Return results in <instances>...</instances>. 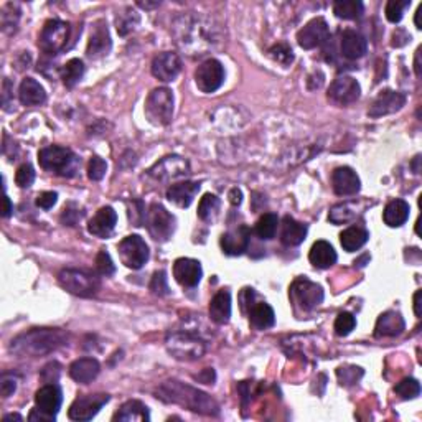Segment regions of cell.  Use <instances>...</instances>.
Returning a JSON list of instances; mask_svg holds the SVG:
<instances>
[{
	"mask_svg": "<svg viewBox=\"0 0 422 422\" xmlns=\"http://www.w3.org/2000/svg\"><path fill=\"white\" fill-rule=\"evenodd\" d=\"M279 226V218L274 213H264L262 217L257 219L254 231L261 239H273L275 236Z\"/></svg>",
	"mask_w": 422,
	"mask_h": 422,
	"instance_id": "obj_39",
	"label": "cell"
},
{
	"mask_svg": "<svg viewBox=\"0 0 422 422\" xmlns=\"http://www.w3.org/2000/svg\"><path fill=\"white\" fill-rule=\"evenodd\" d=\"M56 200H58V195H56L55 191H43V193L36 196V206L43 210H50L55 206Z\"/></svg>",
	"mask_w": 422,
	"mask_h": 422,
	"instance_id": "obj_52",
	"label": "cell"
},
{
	"mask_svg": "<svg viewBox=\"0 0 422 422\" xmlns=\"http://www.w3.org/2000/svg\"><path fill=\"white\" fill-rule=\"evenodd\" d=\"M84 74V63L79 58H73L62 68V79L64 86L73 88L81 81Z\"/></svg>",
	"mask_w": 422,
	"mask_h": 422,
	"instance_id": "obj_38",
	"label": "cell"
},
{
	"mask_svg": "<svg viewBox=\"0 0 422 422\" xmlns=\"http://www.w3.org/2000/svg\"><path fill=\"white\" fill-rule=\"evenodd\" d=\"M395 393L401 400H414L421 395V384L414 378H404L396 384Z\"/></svg>",
	"mask_w": 422,
	"mask_h": 422,
	"instance_id": "obj_43",
	"label": "cell"
},
{
	"mask_svg": "<svg viewBox=\"0 0 422 422\" xmlns=\"http://www.w3.org/2000/svg\"><path fill=\"white\" fill-rule=\"evenodd\" d=\"M149 173L162 182L177 180V178H185L186 175H190V165L185 158L178 156H168L163 157L161 162H157L156 165L150 168Z\"/></svg>",
	"mask_w": 422,
	"mask_h": 422,
	"instance_id": "obj_15",
	"label": "cell"
},
{
	"mask_svg": "<svg viewBox=\"0 0 422 422\" xmlns=\"http://www.w3.org/2000/svg\"><path fill=\"white\" fill-rule=\"evenodd\" d=\"M406 323L404 318L401 317L400 312L389 311L384 312L383 315H379L376 327H374V335L379 336H397L404 332Z\"/></svg>",
	"mask_w": 422,
	"mask_h": 422,
	"instance_id": "obj_25",
	"label": "cell"
},
{
	"mask_svg": "<svg viewBox=\"0 0 422 422\" xmlns=\"http://www.w3.org/2000/svg\"><path fill=\"white\" fill-rule=\"evenodd\" d=\"M332 186L339 196L356 195L361 189L360 177L350 167H339L332 173Z\"/></svg>",
	"mask_w": 422,
	"mask_h": 422,
	"instance_id": "obj_21",
	"label": "cell"
},
{
	"mask_svg": "<svg viewBox=\"0 0 422 422\" xmlns=\"http://www.w3.org/2000/svg\"><path fill=\"white\" fill-rule=\"evenodd\" d=\"M307 236V226L304 223L295 222L294 218L285 217L283 219V229H280V241L285 246L302 245Z\"/></svg>",
	"mask_w": 422,
	"mask_h": 422,
	"instance_id": "obj_32",
	"label": "cell"
},
{
	"mask_svg": "<svg viewBox=\"0 0 422 422\" xmlns=\"http://www.w3.org/2000/svg\"><path fill=\"white\" fill-rule=\"evenodd\" d=\"M411 7V0H389L386 4V18L391 23H397L402 20V17H404L406 8Z\"/></svg>",
	"mask_w": 422,
	"mask_h": 422,
	"instance_id": "obj_44",
	"label": "cell"
},
{
	"mask_svg": "<svg viewBox=\"0 0 422 422\" xmlns=\"http://www.w3.org/2000/svg\"><path fill=\"white\" fill-rule=\"evenodd\" d=\"M7 421H23V419H22V416H18V414H7V416H4V422H7Z\"/></svg>",
	"mask_w": 422,
	"mask_h": 422,
	"instance_id": "obj_62",
	"label": "cell"
},
{
	"mask_svg": "<svg viewBox=\"0 0 422 422\" xmlns=\"http://www.w3.org/2000/svg\"><path fill=\"white\" fill-rule=\"evenodd\" d=\"M69 40V23L51 18L43 25L39 36V46L45 53L55 55L67 46Z\"/></svg>",
	"mask_w": 422,
	"mask_h": 422,
	"instance_id": "obj_9",
	"label": "cell"
},
{
	"mask_svg": "<svg viewBox=\"0 0 422 422\" xmlns=\"http://www.w3.org/2000/svg\"><path fill=\"white\" fill-rule=\"evenodd\" d=\"M419 162H421V156H417V157L414 158V162H412V168H414V173H421Z\"/></svg>",
	"mask_w": 422,
	"mask_h": 422,
	"instance_id": "obj_63",
	"label": "cell"
},
{
	"mask_svg": "<svg viewBox=\"0 0 422 422\" xmlns=\"http://www.w3.org/2000/svg\"><path fill=\"white\" fill-rule=\"evenodd\" d=\"M106 170H107V163L102 161L101 157H93L91 161H89V165H88L89 180L93 182L102 180L106 175Z\"/></svg>",
	"mask_w": 422,
	"mask_h": 422,
	"instance_id": "obj_49",
	"label": "cell"
},
{
	"mask_svg": "<svg viewBox=\"0 0 422 422\" xmlns=\"http://www.w3.org/2000/svg\"><path fill=\"white\" fill-rule=\"evenodd\" d=\"M96 269H97V273H100L101 275H112L116 273V266H114V262H112V259H111V256H109V252H106V251H100L97 252V256H96Z\"/></svg>",
	"mask_w": 422,
	"mask_h": 422,
	"instance_id": "obj_50",
	"label": "cell"
},
{
	"mask_svg": "<svg viewBox=\"0 0 422 422\" xmlns=\"http://www.w3.org/2000/svg\"><path fill=\"white\" fill-rule=\"evenodd\" d=\"M419 58H421V48H417L416 60H414V72H416L417 78H421V62H419Z\"/></svg>",
	"mask_w": 422,
	"mask_h": 422,
	"instance_id": "obj_60",
	"label": "cell"
},
{
	"mask_svg": "<svg viewBox=\"0 0 422 422\" xmlns=\"http://www.w3.org/2000/svg\"><path fill=\"white\" fill-rule=\"evenodd\" d=\"M219 213V198L213 193H206L198 203V217L203 222H213Z\"/></svg>",
	"mask_w": 422,
	"mask_h": 422,
	"instance_id": "obj_41",
	"label": "cell"
},
{
	"mask_svg": "<svg viewBox=\"0 0 422 422\" xmlns=\"http://www.w3.org/2000/svg\"><path fill=\"white\" fill-rule=\"evenodd\" d=\"M340 50L343 53L345 58L348 60H358L361 56H365L368 50V41L363 35L358 34L355 30H346L341 35Z\"/></svg>",
	"mask_w": 422,
	"mask_h": 422,
	"instance_id": "obj_26",
	"label": "cell"
},
{
	"mask_svg": "<svg viewBox=\"0 0 422 422\" xmlns=\"http://www.w3.org/2000/svg\"><path fill=\"white\" fill-rule=\"evenodd\" d=\"M109 395H86L79 396L69 406L68 417L72 421H91L97 412L101 411L102 406L109 402Z\"/></svg>",
	"mask_w": 422,
	"mask_h": 422,
	"instance_id": "obj_13",
	"label": "cell"
},
{
	"mask_svg": "<svg viewBox=\"0 0 422 422\" xmlns=\"http://www.w3.org/2000/svg\"><path fill=\"white\" fill-rule=\"evenodd\" d=\"M201 275H203V269H201V264L196 259L180 257L173 264V278L184 287H196L201 280Z\"/></svg>",
	"mask_w": 422,
	"mask_h": 422,
	"instance_id": "obj_20",
	"label": "cell"
},
{
	"mask_svg": "<svg viewBox=\"0 0 422 422\" xmlns=\"http://www.w3.org/2000/svg\"><path fill=\"white\" fill-rule=\"evenodd\" d=\"M404 104H406V96L402 95V93L386 89V91L379 93L376 100L372 102V106H369L368 109V116L381 117V116L393 114V112L401 111Z\"/></svg>",
	"mask_w": 422,
	"mask_h": 422,
	"instance_id": "obj_19",
	"label": "cell"
},
{
	"mask_svg": "<svg viewBox=\"0 0 422 422\" xmlns=\"http://www.w3.org/2000/svg\"><path fill=\"white\" fill-rule=\"evenodd\" d=\"M414 23H416V28H422V4L419 7H417L416 11V17H414Z\"/></svg>",
	"mask_w": 422,
	"mask_h": 422,
	"instance_id": "obj_61",
	"label": "cell"
},
{
	"mask_svg": "<svg viewBox=\"0 0 422 422\" xmlns=\"http://www.w3.org/2000/svg\"><path fill=\"white\" fill-rule=\"evenodd\" d=\"M355 327H356V318L348 312L340 313V315L335 318L334 328H335V334L339 336L350 335L351 332L355 330Z\"/></svg>",
	"mask_w": 422,
	"mask_h": 422,
	"instance_id": "obj_47",
	"label": "cell"
},
{
	"mask_svg": "<svg viewBox=\"0 0 422 422\" xmlns=\"http://www.w3.org/2000/svg\"><path fill=\"white\" fill-rule=\"evenodd\" d=\"M409 205L404 200H393L383 211V219L389 228H400L409 218Z\"/></svg>",
	"mask_w": 422,
	"mask_h": 422,
	"instance_id": "obj_34",
	"label": "cell"
},
{
	"mask_svg": "<svg viewBox=\"0 0 422 422\" xmlns=\"http://www.w3.org/2000/svg\"><path fill=\"white\" fill-rule=\"evenodd\" d=\"M363 4L358 2V0H339L334 6L335 15L343 18V20H356V18L363 15Z\"/></svg>",
	"mask_w": 422,
	"mask_h": 422,
	"instance_id": "obj_37",
	"label": "cell"
},
{
	"mask_svg": "<svg viewBox=\"0 0 422 422\" xmlns=\"http://www.w3.org/2000/svg\"><path fill=\"white\" fill-rule=\"evenodd\" d=\"M195 83L200 91L206 95L218 91L224 83V68L222 62L211 58L201 63L195 72Z\"/></svg>",
	"mask_w": 422,
	"mask_h": 422,
	"instance_id": "obj_11",
	"label": "cell"
},
{
	"mask_svg": "<svg viewBox=\"0 0 422 422\" xmlns=\"http://www.w3.org/2000/svg\"><path fill=\"white\" fill-rule=\"evenodd\" d=\"M250 322L257 330H267V328L274 327L275 313L273 307L266 302L252 304L250 307Z\"/></svg>",
	"mask_w": 422,
	"mask_h": 422,
	"instance_id": "obj_35",
	"label": "cell"
},
{
	"mask_svg": "<svg viewBox=\"0 0 422 422\" xmlns=\"http://www.w3.org/2000/svg\"><path fill=\"white\" fill-rule=\"evenodd\" d=\"M172 35L178 48L191 56L206 55L222 43V28L218 23L196 12L178 15L172 23Z\"/></svg>",
	"mask_w": 422,
	"mask_h": 422,
	"instance_id": "obj_1",
	"label": "cell"
},
{
	"mask_svg": "<svg viewBox=\"0 0 422 422\" xmlns=\"http://www.w3.org/2000/svg\"><path fill=\"white\" fill-rule=\"evenodd\" d=\"M17 389V381L13 376H8V374H4L2 379H0V393H2L4 397L12 396Z\"/></svg>",
	"mask_w": 422,
	"mask_h": 422,
	"instance_id": "obj_53",
	"label": "cell"
},
{
	"mask_svg": "<svg viewBox=\"0 0 422 422\" xmlns=\"http://www.w3.org/2000/svg\"><path fill=\"white\" fill-rule=\"evenodd\" d=\"M308 261L317 269H328L336 262V252L330 243L317 241L308 252Z\"/></svg>",
	"mask_w": 422,
	"mask_h": 422,
	"instance_id": "obj_31",
	"label": "cell"
},
{
	"mask_svg": "<svg viewBox=\"0 0 422 422\" xmlns=\"http://www.w3.org/2000/svg\"><path fill=\"white\" fill-rule=\"evenodd\" d=\"M18 97L23 106H40L46 101V93L41 84L34 78H25L18 89Z\"/></svg>",
	"mask_w": 422,
	"mask_h": 422,
	"instance_id": "obj_29",
	"label": "cell"
},
{
	"mask_svg": "<svg viewBox=\"0 0 422 422\" xmlns=\"http://www.w3.org/2000/svg\"><path fill=\"white\" fill-rule=\"evenodd\" d=\"M145 224H147L150 236L158 243L168 241L175 231V218L158 203L150 205L149 211L145 213Z\"/></svg>",
	"mask_w": 422,
	"mask_h": 422,
	"instance_id": "obj_8",
	"label": "cell"
},
{
	"mask_svg": "<svg viewBox=\"0 0 422 422\" xmlns=\"http://www.w3.org/2000/svg\"><path fill=\"white\" fill-rule=\"evenodd\" d=\"M157 397L163 402H172V404L182 406L185 409L203 416L219 414V406L213 397L193 386L177 381V379H168V381L162 383L157 389Z\"/></svg>",
	"mask_w": 422,
	"mask_h": 422,
	"instance_id": "obj_2",
	"label": "cell"
},
{
	"mask_svg": "<svg viewBox=\"0 0 422 422\" xmlns=\"http://www.w3.org/2000/svg\"><path fill=\"white\" fill-rule=\"evenodd\" d=\"M251 239L250 228L241 224V226L224 233L222 236V247L223 252L228 256H241L247 250Z\"/></svg>",
	"mask_w": 422,
	"mask_h": 422,
	"instance_id": "obj_22",
	"label": "cell"
},
{
	"mask_svg": "<svg viewBox=\"0 0 422 422\" xmlns=\"http://www.w3.org/2000/svg\"><path fill=\"white\" fill-rule=\"evenodd\" d=\"M195 379H198L200 383H205V384H213L215 379H217V374H215V372L211 368H206L203 373L196 374Z\"/></svg>",
	"mask_w": 422,
	"mask_h": 422,
	"instance_id": "obj_56",
	"label": "cell"
},
{
	"mask_svg": "<svg viewBox=\"0 0 422 422\" xmlns=\"http://www.w3.org/2000/svg\"><path fill=\"white\" fill-rule=\"evenodd\" d=\"M145 116L154 125H168L173 117V95L168 88H156L145 101Z\"/></svg>",
	"mask_w": 422,
	"mask_h": 422,
	"instance_id": "obj_6",
	"label": "cell"
},
{
	"mask_svg": "<svg viewBox=\"0 0 422 422\" xmlns=\"http://www.w3.org/2000/svg\"><path fill=\"white\" fill-rule=\"evenodd\" d=\"M229 201H231V205H234V206L241 205V201H243V193H241V190L233 189L231 191H229Z\"/></svg>",
	"mask_w": 422,
	"mask_h": 422,
	"instance_id": "obj_57",
	"label": "cell"
},
{
	"mask_svg": "<svg viewBox=\"0 0 422 422\" xmlns=\"http://www.w3.org/2000/svg\"><path fill=\"white\" fill-rule=\"evenodd\" d=\"M117 223V213L111 206H102L88 224V231L97 238H107L114 231Z\"/></svg>",
	"mask_w": 422,
	"mask_h": 422,
	"instance_id": "obj_24",
	"label": "cell"
},
{
	"mask_svg": "<svg viewBox=\"0 0 422 422\" xmlns=\"http://www.w3.org/2000/svg\"><path fill=\"white\" fill-rule=\"evenodd\" d=\"M81 217H83V211L64 208L62 215V222L64 224H68V226H74V224L78 223V219H81Z\"/></svg>",
	"mask_w": 422,
	"mask_h": 422,
	"instance_id": "obj_54",
	"label": "cell"
},
{
	"mask_svg": "<svg viewBox=\"0 0 422 422\" xmlns=\"http://www.w3.org/2000/svg\"><path fill=\"white\" fill-rule=\"evenodd\" d=\"M363 369L360 367H340L336 369V378L341 386H351V384L358 383L363 376Z\"/></svg>",
	"mask_w": 422,
	"mask_h": 422,
	"instance_id": "obj_45",
	"label": "cell"
},
{
	"mask_svg": "<svg viewBox=\"0 0 422 422\" xmlns=\"http://www.w3.org/2000/svg\"><path fill=\"white\" fill-rule=\"evenodd\" d=\"M152 74L158 81L170 83L175 79L182 72V60L177 53L172 51H163V53L157 55L152 62Z\"/></svg>",
	"mask_w": 422,
	"mask_h": 422,
	"instance_id": "obj_18",
	"label": "cell"
},
{
	"mask_svg": "<svg viewBox=\"0 0 422 422\" xmlns=\"http://www.w3.org/2000/svg\"><path fill=\"white\" fill-rule=\"evenodd\" d=\"M421 295H422L421 290H417V292L414 294V313H416V317H421Z\"/></svg>",
	"mask_w": 422,
	"mask_h": 422,
	"instance_id": "obj_59",
	"label": "cell"
},
{
	"mask_svg": "<svg viewBox=\"0 0 422 422\" xmlns=\"http://www.w3.org/2000/svg\"><path fill=\"white\" fill-rule=\"evenodd\" d=\"M12 213H13V205H12L11 198H8V196L6 195V196H4V213H2V217L8 218Z\"/></svg>",
	"mask_w": 422,
	"mask_h": 422,
	"instance_id": "obj_58",
	"label": "cell"
},
{
	"mask_svg": "<svg viewBox=\"0 0 422 422\" xmlns=\"http://www.w3.org/2000/svg\"><path fill=\"white\" fill-rule=\"evenodd\" d=\"M361 95L360 83L351 76H339L328 88V100L336 106H348L358 101Z\"/></svg>",
	"mask_w": 422,
	"mask_h": 422,
	"instance_id": "obj_14",
	"label": "cell"
},
{
	"mask_svg": "<svg viewBox=\"0 0 422 422\" xmlns=\"http://www.w3.org/2000/svg\"><path fill=\"white\" fill-rule=\"evenodd\" d=\"M58 283L69 294L78 297H93L101 287L100 279L96 275L79 269H63L58 274Z\"/></svg>",
	"mask_w": 422,
	"mask_h": 422,
	"instance_id": "obj_7",
	"label": "cell"
},
{
	"mask_svg": "<svg viewBox=\"0 0 422 422\" xmlns=\"http://www.w3.org/2000/svg\"><path fill=\"white\" fill-rule=\"evenodd\" d=\"M114 421L121 422H149V407L137 400L124 402L123 407L114 414Z\"/></svg>",
	"mask_w": 422,
	"mask_h": 422,
	"instance_id": "obj_33",
	"label": "cell"
},
{
	"mask_svg": "<svg viewBox=\"0 0 422 422\" xmlns=\"http://www.w3.org/2000/svg\"><path fill=\"white\" fill-rule=\"evenodd\" d=\"M200 191V184L196 182H182V184L172 185L167 190V198L180 208H189L191 201L195 200L196 193Z\"/></svg>",
	"mask_w": 422,
	"mask_h": 422,
	"instance_id": "obj_28",
	"label": "cell"
},
{
	"mask_svg": "<svg viewBox=\"0 0 422 422\" xmlns=\"http://www.w3.org/2000/svg\"><path fill=\"white\" fill-rule=\"evenodd\" d=\"M40 167L46 172L55 173L62 177H73L76 173L79 158L74 156L72 149L60 147V145H51L45 147L39 152Z\"/></svg>",
	"mask_w": 422,
	"mask_h": 422,
	"instance_id": "obj_4",
	"label": "cell"
},
{
	"mask_svg": "<svg viewBox=\"0 0 422 422\" xmlns=\"http://www.w3.org/2000/svg\"><path fill=\"white\" fill-rule=\"evenodd\" d=\"M111 45H112L111 36H109V30H107L106 22L104 20L96 22L95 27H93L91 36H89L86 55L93 60L101 58V56H106L107 53H109Z\"/></svg>",
	"mask_w": 422,
	"mask_h": 422,
	"instance_id": "obj_23",
	"label": "cell"
},
{
	"mask_svg": "<svg viewBox=\"0 0 422 422\" xmlns=\"http://www.w3.org/2000/svg\"><path fill=\"white\" fill-rule=\"evenodd\" d=\"M409 40H411V35H407L404 28H397L395 35H393V46H397V48H400V46H404Z\"/></svg>",
	"mask_w": 422,
	"mask_h": 422,
	"instance_id": "obj_55",
	"label": "cell"
},
{
	"mask_svg": "<svg viewBox=\"0 0 422 422\" xmlns=\"http://www.w3.org/2000/svg\"><path fill=\"white\" fill-rule=\"evenodd\" d=\"M101 372L100 361L95 358H79L73 361L69 367V376H72L76 383L88 384L93 379L97 378V374Z\"/></svg>",
	"mask_w": 422,
	"mask_h": 422,
	"instance_id": "obj_27",
	"label": "cell"
},
{
	"mask_svg": "<svg viewBox=\"0 0 422 422\" xmlns=\"http://www.w3.org/2000/svg\"><path fill=\"white\" fill-rule=\"evenodd\" d=\"M328 23L325 18L317 17L307 23L306 27L297 34V43L304 50H313L322 43H325L328 39Z\"/></svg>",
	"mask_w": 422,
	"mask_h": 422,
	"instance_id": "obj_16",
	"label": "cell"
},
{
	"mask_svg": "<svg viewBox=\"0 0 422 422\" xmlns=\"http://www.w3.org/2000/svg\"><path fill=\"white\" fill-rule=\"evenodd\" d=\"M15 182L20 189H28V186L34 185L35 182V170L30 163H23V165L18 167V170L15 173Z\"/></svg>",
	"mask_w": 422,
	"mask_h": 422,
	"instance_id": "obj_48",
	"label": "cell"
},
{
	"mask_svg": "<svg viewBox=\"0 0 422 422\" xmlns=\"http://www.w3.org/2000/svg\"><path fill=\"white\" fill-rule=\"evenodd\" d=\"M167 350L173 358L193 361L198 360L205 355L206 345L198 335L191 334L189 330H177L172 332L167 336Z\"/></svg>",
	"mask_w": 422,
	"mask_h": 422,
	"instance_id": "obj_5",
	"label": "cell"
},
{
	"mask_svg": "<svg viewBox=\"0 0 422 422\" xmlns=\"http://www.w3.org/2000/svg\"><path fill=\"white\" fill-rule=\"evenodd\" d=\"M290 297L294 304L302 308L304 312H311L318 307L323 300V290L320 285L311 283L308 279H297L290 287Z\"/></svg>",
	"mask_w": 422,
	"mask_h": 422,
	"instance_id": "obj_12",
	"label": "cell"
},
{
	"mask_svg": "<svg viewBox=\"0 0 422 422\" xmlns=\"http://www.w3.org/2000/svg\"><path fill=\"white\" fill-rule=\"evenodd\" d=\"M210 317L218 325H224V323L229 322V318H231V295H229L228 290H219L211 299Z\"/></svg>",
	"mask_w": 422,
	"mask_h": 422,
	"instance_id": "obj_30",
	"label": "cell"
},
{
	"mask_svg": "<svg viewBox=\"0 0 422 422\" xmlns=\"http://www.w3.org/2000/svg\"><path fill=\"white\" fill-rule=\"evenodd\" d=\"M150 290H152L156 295H168L170 289H168V280H167V274L165 271H157L154 274L152 280H150Z\"/></svg>",
	"mask_w": 422,
	"mask_h": 422,
	"instance_id": "obj_51",
	"label": "cell"
},
{
	"mask_svg": "<svg viewBox=\"0 0 422 422\" xmlns=\"http://www.w3.org/2000/svg\"><path fill=\"white\" fill-rule=\"evenodd\" d=\"M67 341L68 334L62 328H32L11 341V351L18 356L36 358L62 348Z\"/></svg>",
	"mask_w": 422,
	"mask_h": 422,
	"instance_id": "obj_3",
	"label": "cell"
},
{
	"mask_svg": "<svg viewBox=\"0 0 422 422\" xmlns=\"http://www.w3.org/2000/svg\"><path fill=\"white\" fill-rule=\"evenodd\" d=\"M119 256L121 261L129 269L137 271L142 267L149 259V246L137 234H130L119 243Z\"/></svg>",
	"mask_w": 422,
	"mask_h": 422,
	"instance_id": "obj_10",
	"label": "cell"
},
{
	"mask_svg": "<svg viewBox=\"0 0 422 422\" xmlns=\"http://www.w3.org/2000/svg\"><path fill=\"white\" fill-rule=\"evenodd\" d=\"M368 238H369V234L367 229H363L360 226H350L340 234V243H341V246H343L345 251L355 252L367 245Z\"/></svg>",
	"mask_w": 422,
	"mask_h": 422,
	"instance_id": "obj_36",
	"label": "cell"
},
{
	"mask_svg": "<svg viewBox=\"0 0 422 422\" xmlns=\"http://www.w3.org/2000/svg\"><path fill=\"white\" fill-rule=\"evenodd\" d=\"M356 217V211L351 203H340L334 206L330 210V215H328V222H332L334 224H341V223H348Z\"/></svg>",
	"mask_w": 422,
	"mask_h": 422,
	"instance_id": "obj_42",
	"label": "cell"
},
{
	"mask_svg": "<svg viewBox=\"0 0 422 422\" xmlns=\"http://www.w3.org/2000/svg\"><path fill=\"white\" fill-rule=\"evenodd\" d=\"M269 55L274 62L284 64V67H289V64L294 62V51L287 43L274 45L273 48L269 50Z\"/></svg>",
	"mask_w": 422,
	"mask_h": 422,
	"instance_id": "obj_46",
	"label": "cell"
},
{
	"mask_svg": "<svg viewBox=\"0 0 422 422\" xmlns=\"http://www.w3.org/2000/svg\"><path fill=\"white\" fill-rule=\"evenodd\" d=\"M140 22V15L137 12L134 11V8H125L121 13H117L116 17V27L117 32H119V35H129L130 32L135 30V27L139 25Z\"/></svg>",
	"mask_w": 422,
	"mask_h": 422,
	"instance_id": "obj_40",
	"label": "cell"
},
{
	"mask_svg": "<svg viewBox=\"0 0 422 422\" xmlns=\"http://www.w3.org/2000/svg\"><path fill=\"white\" fill-rule=\"evenodd\" d=\"M62 402H63L62 389L53 383L45 384V386L40 388L35 395L36 409H39L41 414L48 416L51 421H55L60 407H62Z\"/></svg>",
	"mask_w": 422,
	"mask_h": 422,
	"instance_id": "obj_17",
	"label": "cell"
}]
</instances>
